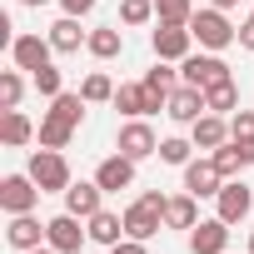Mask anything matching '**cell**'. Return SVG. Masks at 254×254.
I'll use <instances>...</instances> for the list:
<instances>
[{
  "label": "cell",
  "mask_w": 254,
  "mask_h": 254,
  "mask_svg": "<svg viewBox=\"0 0 254 254\" xmlns=\"http://www.w3.org/2000/svg\"><path fill=\"white\" fill-rule=\"evenodd\" d=\"M190 140H194V150H219V145L229 140V120L214 115V110H204V115L190 125Z\"/></svg>",
  "instance_id": "e0dca14e"
},
{
  "label": "cell",
  "mask_w": 254,
  "mask_h": 254,
  "mask_svg": "<svg viewBox=\"0 0 254 254\" xmlns=\"http://www.w3.org/2000/svg\"><path fill=\"white\" fill-rule=\"evenodd\" d=\"M115 90H120V85H115L105 70H90V75H85V85H80L85 105H105V100H115Z\"/></svg>",
  "instance_id": "484cf974"
},
{
  "label": "cell",
  "mask_w": 254,
  "mask_h": 254,
  "mask_svg": "<svg viewBox=\"0 0 254 254\" xmlns=\"http://www.w3.org/2000/svg\"><path fill=\"white\" fill-rule=\"evenodd\" d=\"M25 254H60V249H50V244H40V249H25Z\"/></svg>",
  "instance_id": "f35d334b"
},
{
  "label": "cell",
  "mask_w": 254,
  "mask_h": 254,
  "mask_svg": "<svg viewBox=\"0 0 254 254\" xmlns=\"http://www.w3.org/2000/svg\"><path fill=\"white\" fill-rule=\"evenodd\" d=\"M20 95H25V75L5 70L0 75V110H20Z\"/></svg>",
  "instance_id": "f546056e"
},
{
  "label": "cell",
  "mask_w": 254,
  "mask_h": 254,
  "mask_svg": "<svg viewBox=\"0 0 254 254\" xmlns=\"http://www.w3.org/2000/svg\"><path fill=\"white\" fill-rule=\"evenodd\" d=\"M180 80H185V85H199V90H209V85H219V80H234V75H229L224 55H214V50H199V55H185V60H180Z\"/></svg>",
  "instance_id": "3957f363"
},
{
  "label": "cell",
  "mask_w": 254,
  "mask_h": 254,
  "mask_svg": "<svg viewBox=\"0 0 254 254\" xmlns=\"http://www.w3.org/2000/svg\"><path fill=\"white\" fill-rule=\"evenodd\" d=\"M150 50H155V60H185V55H194V30L175 25V20H160L155 35H150Z\"/></svg>",
  "instance_id": "5b68a950"
},
{
  "label": "cell",
  "mask_w": 254,
  "mask_h": 254,
  "mask_svg": "<svg viewBox=\"0 0 254 254\" xmlns=\"http://www.w3.org/2000/svg\"><path fill=\"white\" fill-rule=\"evenodd\" d=\"M40 194L45 190L30 175H5V180H0V209H5V214H35Z\"/></svg>",
  "instance_id": "8992f818"
},
{
  "label": "cell",
  "mask_w": 254,
  "mask_h": 254,
  "mask_svg": "<svg viewBox=\"0 0 254 254\" xmlns=\"http://www.w3.org/2000/svg\"><path fill=\"white\" fill-rule=\"evenodd\" d=\"M85 50H90L95 60H115V55L125 50V30H120V25H95L90 40H85Z\"/></svg>",
  "instance_id": "7402d4cb"
},
{
  "label": "cell",
  "mask_w": 254,
  "mask_h": 254,
  "mask_svg": "<svg viewBox=\"0 0 254 254\" xmlns=\"http://www.w3.org/2000/svg\"><path fill=\"white\" fill-rule=\"evenodd\" d=\"M190 15H194V0H155V20L190 25Z\"/></svg>",
  "instance_id": "1f68e13d"
},
{
  "label": "cell",
  "mask_w": 254,
  "mask_h": 254,
  "mask_svg": "<svg viewBox=\"0 0 254 254\" xmlns=\"http://www.w3.org/2000/svg\"><path fill=\"white\" fill-rule=\"evenodd\" d=\"M160 229H165V214H160V209H150V204H140V199L125 209V239H145V244H150Z\"/></svg>",
  "instance_id": "9a60e30c"
},
{
  "label": "cell",
  "mask_w": 254,
  "mask_h": 254,
  "mask_svg": "<svg viewBox=\"0 0 254 254\" xmlns=\"http://www.w3.org/2000/svg\"><path fill=\"white\" fill-rule=\"evenodd\" d=\"M65 209H70L75 219L100 214V209H105V190H100V180H75V185L65 190Z\"/></svg>",
  "instance_id": "5bb4252c"
},
{
  "label": "cell",
  "mask_w": 254,
  "mask_h": 254,
  "mask_svg": "<svg viewBox=\"0 0 254 254\" xmlns=\"http://www.w3.org/2000/svg\"><path fill=\"white\" fill-rule=\"evenodd\" d=\"M155 0H120V25H150Z\"/></svg>",
  "instance_id": "4dcf8cb0"
},
{
  "label": "cell",
  "mask_w": 254,
  "mask_h": 254,
  "mask_svg": "<svg viewBox=\"0 0 254 254\" xmlns=\"http://www.w3.org/2000/svg\"><path fill=\"white\" fill-rule=\"evenodd\" d=\"M110 105H115L125 120H145V115H155V110H150V90H145V80H130V85H120Z\"/></svg>",
  "instance_id": "ac0fdd59"
},
{
  "label": "cell",
  "mask_w": 254,
  "mask_h": 254,
  "mask_svg": "<svg viewBox=\"0 0 254 254\" xmlns=\"http://www.w3.org/2000/svg\"><path fill=\"white\" fill-rule=\"evenodd\" d=\"M50 55H55L50 35H15V40H10V60H15V70H25V75H35V70L55 65Z\"/></svg>",
  "instance_id": "9c48e42d"
},
{
  "label": "cell",
  "mask_w": 254,
  "mask_h": 254,
  "mask_svg": "<svg viewBox=\"0 0 254 254\" xmlns=\"http://www.w3.org/2000/svg\"><path fill=\"white\" fill-rule=\"evenodd\" d=\"M20 5H30V10H40V5H45V0H20Z\"/></svg>",
  "instance_id": "ab89813d"
},
{
  "label": "cell",
  "mask_w": 254,
  "mask_h": 254,
  "mask_svg": "<svg viewBox=\"0 0 254 254\" xmlns=\"http://www.w3.org/2000/svg\"><path fill=\"white\" fill-rule=\"evenodd\" d=\"M30 85H35V90H40L45 100H55V95H65V80H60V70H55V65H45V70H35V75H30Z\"/></svg>",
  "instance_id": "d6a6232c"
},
{
  "label": "cell",
  "mask_w": 254,
  "mask_h": 254,
  "mask_svg": "<svg viewBox=\"0 0 254 254\" xmlns=\"http://www.w3.org/2000/svg\"><path fill=\"white\" fill-rule=\"evenodd\" d=\"M190 30H194V45H199V50H214V55L239 40V30L229 25V10H214V5H209V10H194V15H190Z\"/></svg>",
  "instance_id": "6da1fadb"
},
{
  "label": "cell",
  "mask_w": 254,
  "mask_h": 254,
  "mask_svg": "<svg viewBox=\"0 0 254 254\" xmlns=\"http://www.w3.org/2000/svg\"><path fill=\"white\" fill-rule=\"evenodd\" d=\"M85 40H90V30H80V15H60V20L50 25V45H55V55H80Z\"/></svg>",
  "instance_id": "d6986e66"
},
{
  "label": "cell",
  "mask_w": 254,
  "mask_h": 254,
  "mask_svg": "<svg viewBox=\"0 0 254 254\" xmlns=\"http://www.w3.org/2000/svg\"><path fill=\"white\" fill-rule=\"evenodd\" d=\"M115 150H120V155H130V160L140 165V160L160 155V135L150 130V120H125V125H120V135H115Z\"/></svg>",
  "instance_id": "277c9868"
},
{
  "label": "cell",
  "mask_w": 254,
  "mask_h": 254,
  "mask_svg": "<svg viewBox=\"0 0 254 254\" xmlns=\"http://www.w3.org/2000/svg\"><path fill=\"white\" fill-rule=\"evenodd\" d=\"M95 5H100V0H60V10H65V15H90Z\"/></svg>",
  "instance_id": "d590c367"
},
{
  "label": "cell",
  "mask_w": 254,
  "mask_h": 254,
  "mask_svg": "<svg viewBox=\"0 0 254 254\" xmlns=\"http://www.w3.org/2000/svg\"><path fill=\"white\" fill-rule=\"evenodd\" d=\"M185 190L194 194V199H214L219 190H224V175H219V165L204 155V160H190L185 165Z\"/></svg>",
  "instance_id": "30bf717a"
},
{
  "label": "cell",
  "mask_w": 254,
  "mask_h": 254,
  "mask_svg": "<svg viewBox=\"0 0 254 254\" xmlns=\"http://www.w3.org/2000/svg\"><path fill=\"white\" fill-rule=\"evenodd\" d=\"M239 45H244V50H254V15L239 25Z\"/></svg>",
  "instance_id": "8d00e7d4"
},
{
  "label": "cell",
  "mask_w": 254,
  "mask_h": 254,
  "mask_svg": "<svg viewBox=\"0 0 254 254\" xmlns=\"http://www.w3.org/2000/svg\"><path fill=\"white\" fill-rule=\"evenodd\" d=\"M214 214H219L224 224H244V219L254 214V190H249L244 180H224V190L214 194Z\"/></svg>",
  "instance_id": "52a82bcc"
},
{
  "label": "cell",
  "mask_w": 254,
  "mask_h": 254,
  "mask_svg": "<svg viewBox=\"0 0 254 254\" xmlns=\"http://www.w3.org/2000/svg\"><path fill=\"white\" fill-rule=\"evenodd\" d=\"M209 160L219 165V175H224V180H239V170H244V155H239V145H234V140H224L219 150H209Z\"/></svg>",
  "instance_id": "83f0119b"
},
{
  "label": "cell",
  "mask_w": 254,
  "mask_h": 254,
  "mask_svg": "<svg viewBox=\"0 0 254 254\" xmlns=\"http://www.w3.org/2000/svg\"><path fill=\"white\" fill-rule=\"evenodd\" d=\"M35 140H40L45 150H65V145L75 140V125L60 120V115H45V120H40V130H35Z\"/></svg>",
  "instance_id": "603a6c76"
},
{
  "label": "cell",
  "mask_w": 254,
  "mask_h": 254,
  "mask_svg": "<svg viewBox=\"0 0 254 254\" xmlns=\"http://www.w3.org/2000/svg\"><path fill=\"white\" fill-rule=\"evenodd\" d=\"M25 175H30V180H35L45 194H65V190L75 185V180H70V165H65V155H60V150H45V145L30 155Z\"/></svg>",
  "instance_id": "7a4b0ae2"
},
{
  "label": "cell",
  "mask_w": 254,
  "mask_h": 254,
  "mask_svg": "<svg viewBox=\"0 0 254 254\" xmlns=\"http://www.w3.org/2000/svg\"><path fill=\"white\" fill-rule=\"evenodd\" d=\"M160 160H165V165H180V170H185V165L194 160V140H180V135L160 140Z\"/></svg>",
  "instance_id": "f1b7e54d"
},
{
  "label": "cell",
  "mask_w": 254,
  "mask_h": 254,
  "mask_svg": "<svg viewBox=\"0 0 254 254\" xmlns=\"http://www.w3.org/2000/svg\"><path fill=\"white\" fill-rule=\"evenodd\" d=\"M199 224V199L185 190V194H170L165 204V229H194Z\"/></svg>",
  "instance_id": "ffe728a7"
},
{
  "label": "cell",
  "mask_w": 254,
  "mask_h": 254,
  "mask_svg": "<svg viewBox=\"0 0 254 254\" xmlns=\"http://www.w3.org/2000/svg\"><path fill=\"white\" fill-rule=\"evenodd\" d=\"M204 105H209L214 115H234V110H239V85H234V80L209 85V90H204Z\"/></svg>",
  "instance_id": "d4e9b609"
},
{
  "label": "cell",
  "mask_w": 254,
  "mask_h": 254,
  "mask_svg": "<svg viewBox=\"0 0 254 254\" xmlns=\"http://www.w3.org/2000/svg\"><path fill=\"white\" fill-rule=\"evenodd\" d=\"M5 244L10 249H40L45 244V224L35 219V214H10V224H5Z\"/></svg>",
  "instance_id": "2e32d148"
},
{
  "label": "cell",
  "mask_w": 254,
  "mask_h": 254,
  "mask_svg": "<svg viewBox=\"0 0 254 254\" xmlns=\"http://www.w3.org/2000/svg\"><path fill=\"white\" fill-rule=\"evenodd\" d=\"M85 229H90V239H95V244H105V249H110V244H120V239H125V214L100 209V214H90V219H85Z\"/></svg>",
  "instance_id": "44dd1931"
},
{
  "label": "cell",
  "mask_w": 254,
  "mask_h": 254,
  "mask_svg": "<svg viewBox=\"0 0 254 254\" xmlns=\"http://www.w3.org/2000/svg\"><path fill=\"white\" fill-rule=\"evenodd\" d=\"M204 110H209V105H204V90H199V85H180V90L165 100V115H170L175 125H194Z\"/></svg>",
  "instance_id": "4fadbf2b"
},
{
  "label": "cell",
  "mask_w": 254,
  "mask_h": 254,
  "mask_svg": "<svg viewBox=\"0 0 254 254\" xmlns=\"http://www.w3.org/2000/svg\"><path fill=\"white\" fill-rule=\"evenodd\" d=\"M105 254H150V249H145V239H120V244H110Z\"/></svg>",
  "instance_id": "e575fe53"
},
{
  "label": "cell",
  "mask_w": 254,
  "mask_h": 254,
  "mask_svg": "<svg viewBox=\"0 0 254 254\" xmlns=\"http://www.w3.org/2000/svg\"><path fill=\"white\" fill-rule=\"evenodd\" d=\"M95 180H100V190H105V194H120V190H130V185H135V160L115 150V155H105V160H100Z\"/></svg>",
  "instance_id": "7c38bea8"
},
{
  "label": "cell",
  "mask_w": 254,
  "mask_h": 254,
  "mask_svg": "<svg viewBox=\"0 0 254 254\" xmlns=\"http://www.w3.org/2000/svg\"><path fill=\"white\" fill-rule=\"evenodd\" d=\"M249 254H254V234H249Z\"/></svg>",
  "instance_id": "60d3db41"
},
{
  "label": "cell",
  "mask_w": 254,
  "mask_h": 254,
  "mask_svg": "<svg viewBox=\"0 0 254 254\" xmlns=\"http://www.w3.org/2000/svg\"><path fill=\"white\" fill-rule=\"evenodd\" d=\"M229 140H254V110H234L229 115Z\"/></svg>",
  "instance_id": "836d02e7"
},
{
  "label": "cell",
  "mask_w": 254,
  "mask_h": 254,
  "mask_svg": "<svg viewBox=\"0 0 254 254\" xmlns=\"http://www.w3.org/2000/svg\"><path fill=\"white\" fill-rule=\"evenodd\" d=\"M0 140H5L10 150H20V145H30V140H35V125H30L20 110H5V120H0Z\"/></svg>",
  "instance_id": "cb8c5ba5"
},
{
  "label": "cell",
  "mask_w": 254,
  "mask_h": 254,
  "mask_svg": "<svg viewBox=\"0 0 254 254\" xmlns=\"http://www.w3.org/2000/svg\"><path fill=\"white\" fill-rule=\"evenodd\" d=\"M209 5H214V10H234V5H239V0H209Z\"/></svg>",
  "instance_id": "74e56055"
},
{
  "label": "cell",
  "mask_w": 254,
  "mask_h": 254,
  "mask_svg": "<svg viewBox=\"0 0 254 254\" xmlns=\"http://www.w3.org/2000/svg\"><path fill=\"white\" fill-rule=\"evenodd\" d=\"M190 254H229V224L214 214V219H199L190 229Z\"/></svg>",
  "instance_id": "8fae6325"
},
{
  "label": "cell",
  "mask_w": 254,
  "mask_h": 254,
  "mask_svg": "<svg viewBox=\"0 0 254 254\" xmlns=\"http://www.w3.org/2000/svg\"><path fill=\"white\" fill-rule=\"evenodd\" d=\"M50 115L70 120L75 130H80V120H85V95H80V90H65V95H55V100H50Z\"/></svg>",
  "instance_id": "4316f807"
},
{
  "label": "cell",
  "mask_w": 254,
  "mask_h": 254,
  "mask_svg": "<svg viewBox=\"0 0 254 254\" xmlns=\"http://www.w3.org/2000/svg\"><path fill=\"white\" fill-rule=\"evenodd\" d=\"M85 239H90V229H85V219H75L70 209L55 214V219H45V244H50V249H60V254H80Z\"/></svg>",
  "instance_id": "ba28073f"
}]
</instances>
